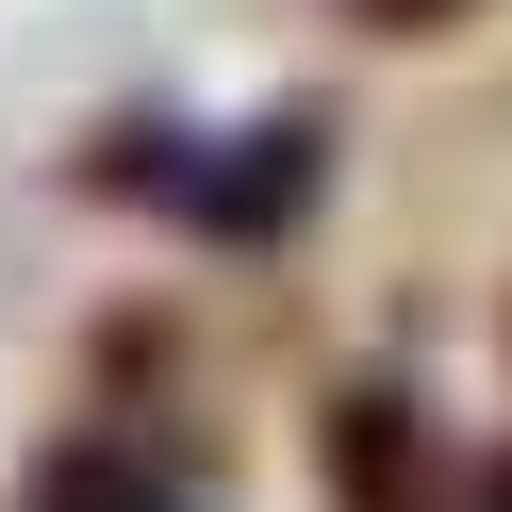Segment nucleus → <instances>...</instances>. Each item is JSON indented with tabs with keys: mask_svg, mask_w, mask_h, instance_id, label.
Segmentation results:
<instances>
[{
	"mask_svg": "<svg viewBox=\"0 0 512 512\" xmlns=\"http://www.w3.org/2000/svg\"><path fill=\"white\" fill-rule=\"evenodd\" d=\"M314 463H331V512H496V446H446L413 380H331Z\"/></svg>",
	"mask_w": 512,
	"mask_h": 512,
	"instance_id": "obj_2",
	"label": "nucleus"
},
{
	"mask_svg": "<svg viewBox=\"0 0 512 512\" xmlns=\"http://www.w3.org/2000/svg\"><path fill=\"white\" fill-rule=\"evenodd\" d=\"M83 182L182 215L199 248H281V232L314 215V182H331V116L281 100V116H248V133H166V116H133V133L83 149Z\"/></svg>",
	"mask_w": 512,
	"mask_h": 512,
	"instance_id": "obj_1",
	"label": "nucleus"
},
{
	"mask_svg": "<svg viewBox=\"0 0 512 512\" xmlns=\"http://www.w3.org/2000/svg\"><path fill=\"white\" fill-rule=\"evenodd\" d=\"M17 512H182V479L149 463V446H116V430H67V446L34 463V496H17Z\"/></svg>",
	"mask_w": 512,
	"mask_h": 512,
	"instance_id": "obj_3",
	"label": "nucleus"
},
{
	"mask_svg": "<svg viewBox=\"0 0 512 512\" xmlns=\"http://www.w3.org/2000/svg\"><path fill=\"white\" fill-rule=\"evenodd\" d=\"M496 512H512V446H496Z\"/></svg>",
	"mask_w": 512,
	"mask_h": 512,
	"instance_id": "obj_5",
	"label": "nucleus"
},
{
	"mask_svg": "<svg viewBox=\"0 0 512 512\" xmlns=\"http://www.w3.org/2000/svg\"><path fill=\"white\" fill-rule=\"evenodd\" d=\"M364 34H446V17H479V0H347Z\"/></svg>",
	"mask_w": 512,
	"mask_h": 512,
	"instance_id": "obj_4",
	"label": "nucleus"
}]
</instances>
